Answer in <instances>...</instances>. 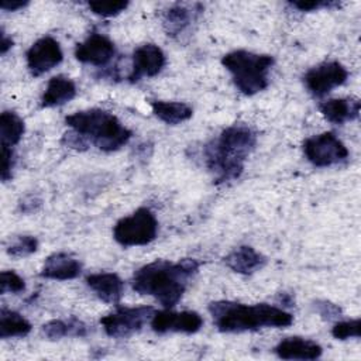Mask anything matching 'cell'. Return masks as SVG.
<instances>
[{
  "mask_svg": "<svg viewBox=\"0 0 361 361\" xmlns=\"http://www.w3.org/2000/svg\"><path fill=\"white\" fill-rule=\"evenodd\" d=\"M214 326L223 333H241L262 327H288L293 316L267 303L244 305L230 300H217L209 305Z\"/></svg>",
  "mask_w": 361,
  "mask_h": 361,
  "instance_id": "3",
  "label": "cell"
},
{
  "mask_svg": "<svg viewBox=\"0 0 361 361\" xmlns=\"http://www.w3.org/2000/svg\"><path fill=\"white\" fill-rule=\"evenodd\" d=\"M42 334L49 340H59L66 336L85 337L87 334V326L78 317L69 320H49L42 326Z\"/></svg>",
  "mask_w": 361,
  "mask_h": 361,
  "instance_id": "22",
  "label": "cell"
},
{
  "mask_svg": "<svg viewBox=\"0 0 361 361\" xmlns=\"http://www.w3.org/2000/svg\"><path fill=\"white\" fill-rule=\"evenodd\" d=\"M203 324V319L199 313L192 310L185 312H171L162 310L155 312L151 319V327L157 333H196L200 330Z\"/></svg>",
  "mask_w": 361,
  "mask_h": 361,
  "instance_id": "11",
  "label": "cell"
},
{
  "mask_svg": "<svg viewBox=\"0 0 361 361\" xmlns=\"http://www.w3.org/2000/svg\"><path fill=\"white\" fill-rule=\"evenodd\" d=\"M86 283L106 303H118L124 292L123 279L113 272L87 275Z\"/></svg>",
  "mask_w": 361,
  "mask_h": 361,
  "instance_id": "16",
  "label": "cell"
},
{
  "mask_svg": "<svg viewBox=\"0 0 361 361\" xmlns=\"http://www.w3.org/2000/svg\"><path fill=\"white\" fill-rule=\"evenodd\" d=\"M87 7L90 11L100 17H113L123 13L128 7V1H113V0H94L89 1Z\"/></svg>",
  "mask_w": 361,
  "mask_h": 361,
  "instance_id": "25",
  "label": "cell"
},
{
  "mask_svg": "<svg viewBox=\"0 0 361 361\" xmlns=\"http://www.w3.org/2000/svg\"><path fill=\"white\" fill-rule=\"evenodd\" d=\"M331 334L337 340H345V338H351V337L358 338L361 334V320L354 319V320L338 322L333 326Z\"/></svg>",
  "mask_w": 361,
  "mask_h": 361,
  "instance_id": "27",
  "label": "cell"
},
{
  "mask_svg": "<svg viewBox=\"0 0 361 361\" xmlns=\"http://www.w3.org/2000/svg\"><path fill=\"white\" fill-rule=\"evenodd\" d=\"M63 58L59 42L52 37H42L37 39L25 52L27 68L32 76H41L51 71Z\"/></svg>",
  "mask_w": 361,
  "mask_h": 361,
  "instance_id": "10",
  "label": "cell"
},
{
  "mask_svg": "<svg viewBox=\"0 0 361 361\" xmlns=\"http://www.w3.org/2000/svg\"><path fill=\"white\" fill-rule=\"evenodd\" d=\"M282 360H316L322 355V347L302 337H289L278 343L274 348Z\"/></svg>",
  "mask_w": 361,
  "mask_h": 361,
  "instance_id": "19",
  "label": "cell"
},
{
  "mask_svg": "<svg viewBox=\"0 0 361 361\" xmlns=\"http://www.w3.org/2000/svg\"><path fill=\"white\" fill-rule=\"evenodd\" d=\"M319 109L327 121L333 124H344L345 121H350L358 117L361 102L357 97L330 99L323 102L319 106Z\"/></svg>",
  "mask_w": 361,
  "mask_h": 361,
  "instance_id": "18",
  "label": "cell"
},
{
  "mask_svg": "<svg viewBox=\"0 0 361 361\" xmlns=\"http://www.w3.org/2000/svg\"><path fill=\"white\" fill-rule=\"evenodd\" d=\"M13 47V39L8 38L3 31H1V41H0V52L4 55L10 48Z\"/></svg>",
  "mask_w": 361,
  "mask_h": 361,
  "instance_id": "35",
  "label": "cell"
},
{
  "mask_svg": "<svg viewBox=\"0 0 361 361\" xmlns=\"http://www.w3.org/2000/svg\"><path fill=\"white\" fill-rule=\"evenodd\" d=\"M116 54V47L106 35L92 32L83 42L75 48V56L82 63L103 66L109 63Z\"/></svg>",
  "mask_w": 361,
  "mask_h": 361,
  "instance_id": "12",
  "label": "cell"
},
{
  "mask_svg": "<svg viewBox=\"0 0 361 361\" xmlns=\"http://www.w3.org/2000/svg\"><path fill=\"white\" fill-rule=\"evenodd\" d=\"M65 121L87 142L90 141V144L106 152L116 151L126 145L133 135L114 114L102 109L76 111L68 116Z\"/></svg>",
  "mask_w": 361,
  "mask_h": 361,
  "instance_id": "4",
  "label": "cell"
},
{
  "mask_svg": "<svg viewBox=\"0 0 361 361\" xmlns=\"http://www.w3.org/2000/svg\"><path fill=\"white\" fill-rule=\"evenodd\" d=\"M80 272L82 264L76 258L65 252H55L45 259L41 269V276L56 281H68L78 278Z\"/></svg>",
  "mask_w": 361,
  "mask_h": 361,
  "instance_id": "15",
  "label": "cell"
},
{
  "mask_svg": "<svg viewBox=\"0 0 361 361\" xmlns=\"http://www.w3.org/2000/svg\"><path fill=\"white\" fill-rule=\"evenodd\" d=\"M25 289L24 279L14 271H3L0 274V293H20Z\"/></svg>",
  "mask_w": 361,
  "mask_h": 361,
  "instance_id": "28",
  "label": "cell"
},
{
  "mask_svg": "<svg viewBox=\"0 0 361 361\" xmlns=\"http://www.w3.org/2000/svg\"><path fill=\"white\" fill-rule=\"evenodd\" d=\"M151 107L154 114L164 123L176 126L183 123L192 117V107L182 102H164L154 100L151 102Z\"/></svg>",
  "mask_w": 361,
  "mask_h": 361,
  "instance_id": "21",
  "label": "cell"
},
{
  "mask_svg": "<svg viewBox=\"0 0 361 361\" xmlns=\"http://www.w3.org/2000/svg\"><path fill=\"white\" fill-rule=\"evenodd\" d=\"M199 262L185 258L179 262L157 259L133 275V289L140 295L154 296L164 307H173L183 296L189 279L197 272Z\"/></svg>",
  "mask_w": 361,
  "mask_h": 361,
  "instance_id": "1",
  "label": "cell"
},
{
  "mask_svg": "<svg viewBox=\"0 0 361 361\" xmlns=\"http://www.w3.org/2000/svg\"><path fill=\"white\" fill-rule=\"evenodd\" d=\"M314 307H316V310L319 312V314H320L323 319H327V320L336 319V317L341 313V309H340L337 305L330 303V302H327V300H319V302H316V303H314Z\"/></svg>",
  "mask_w": 361,
  "mask_h": 361,
  "instance_id": "32",
  "label": "cell"
},
{
  "mask_svg": "<svg viewBox=\"0 0 361 361\" xmlns=\"http://www.w3.org/2000/svg\"><path fill=\"white\" fill-rule=\"evenodd\" d=\"M347 78L348 72L340 62L326 61L309 69L303 76V82L313 96L322 97L334 87L341 86Z\"/></svg>",
  "mask_w": 361,
  "mask_h": 361,
  "instance_id": "9",
  "label": "cell"
},
{
  "mask_svg": "<svg viewBox=\"0 0 361 361\" xmlns=\"http://www.w3.org/2000/svg\"><path fill=\"white\" fill-rule=\"evenodd\" d=\"M28 4V1H17V0H3L0 3V7L6 11H16L18 8H23Z\"/></svg>",
  "mask_w": 361,
  "mask_h": 361,
  "instance_id": "34",
  "label": "cell"
},
{
  "mask_svg": "<svg viewBox=\"0 0 361 361\" xmlns=\"http://www.w3.org/2000/svg\"><path fill=\"white\" fill-rule=\"evenodd\" d=\"M267 258L250 245H241L224 257V264L237 274L250 275L264 268Z\"/></svg>",
  "mask_w": 361,
  "mask_h": 361,
  "instance_id": "17",
  "label": "cell"
},
{
  "mask_svg": "<svg viewBox=\"0 0 361 361\" xmlns=\"http://www.w3.org/2000/svg\"><path fill=\"white\" fill-rule=\"evenodd\" d=\"M157 233L158 221L147 207H140L133 214L120 219L113 228L114 240L123 247L145 245L157 237Z\"/></svg>",
  "mask_w": 361,
  "mask_h": 361,
  "instance_id": "6",
  "label": "cell"
},
{
  "mask_svg": "<svg viewBox=\"0 0 361 361\" xmlns=\"http://www.w3.org/2000/svg\"><path fill=\"white\" fill-rule=\"evenodd\" d=\"M221 63L233 75L237 89L247 96H252L268 86V73L274 65V58L237 49L226 54Z\"/></svg>",
  "mask_w": 361,
  "mask_h": 361,
  "instance_id": "5",
  "label": "cell"
},
{
  "mask_svg": "<svg viewBox=\"0 0 361 361\" xmlns=\"http://www.w3.org/2000/svg\"><path fill=\"white\" fill-rule=\"evenodd\" d=\"M38 248V240L32 235H20L8 247L7 254L11 257H25L35 252Z\"/></svg>",
  "mask_w": 361,
  "mask_h": 361,
  "instance_id": "26",
  "label": "cell"
},
{
  "mask_svg": "<svg viewBox=\"0 0 361 361\" xmlns=\"http://www.w3.org/2000/svg\"><path fill=\"white\" fill-rule=\"evenodd\" d=\"M165 66V54L155 44L140 45L133 52V69L128 75L130 82H137L144 76H155Z\"/></svg>",
  "mask_w": 361,
  "mask_h": 361,
  "instance_id": "13",
  "label": "cell"
},
{
  "mask_svg": "<svg viewBox=\"0 0 361 361\" xmlns=\"http://www.w3.org/2000/svg\"><path fill=\"white\" fill-rule=\"evenodd\" d=\"M292 7L298 8L299 11H316L320 8H330V7H337L340 6L336 1H327V0H313V1H290L289 3Z\"/></svg>",
  "mask_w": 361,
  "mask_h": 361,
  "instance_id": "30",
  "label": "cell"
},
{
  "mask_svg": "<svg viewBox=\"0 0 361 361\" xmlns=\"http://www.w3.org/2000/svg\"><path fill=\"white\" fill-rule=\"evenodd\" d=\"M14 166V152L11 147L1 145V180L11 179V169Z\"/></svg>",
  "mask_w": 361,
  "mask_h": 361,
  "instance_id": "29",
  "label": "cell"
},
{
  "mask_svg": "<svg viewBox=\"0 0 361 361\" xmlns=\"http://www.w3.org/2000/svg\"><path fill=\"white\" fill-rule=\"evenodd\" d=\"M76 96V85L72 79L56 75L48 80L47 89L41 97L42 107H55L71 102Z\"/></svg>",
  "mask_w": 361,
  "mask_h": 361,
  "instance_id": "20",
  "label": "cell"
},
{
  "mask_svg": "<svg viewBox=\"0 0 361 361\" xmlns=\"http://www.w3.org/2000/svg\"><path fill=\"white\" fill-rule=\"evenodd\" d=\"M31 331V323L20 313L1 307L0 312V337H24Z\"/></svg>",
  "mask_w": 361,
  "mask_h": 361,
  "instance_id": "23",
  "label": "cell"
},
{
  "mask_svg": "<svg viewBox=\"0 0 361 361\" xmlns=\"http://www.w3.org/2000/svg\"><path fill=\"white\" fill-rule=\"evenodd\" d=\"M303 152L314 166H331L347 159L348 149L334 133H322L303 142Z\"/></svg>",
  "mask_w": 361,
  "mask_h": 361,
  "instance_id": "8",
  "label": "cell"
},
{
  "mask_svg": "<svg viewBox=\"0 0 361 361\" xmlns=\"http://www.w3.org/2000/svg\"><path fill=\"white\" fill-rule=\"evenodd\" d=\"M257 145L255 133L243 124L224 128L220 135L204 145V164L217 183L240 178L248 155Z\"/></svg>",
  "mask_w": 361,
  "mask_h": 361,
  "instance_id": "2",
  "label": "cell"
},
{
  "mask_svg": "<svg viewBox=\"0 0 361 361\" xmlns=\"http://www.w3.org/2000/svg\"><path fill=\"white\" fill-rule=\"evenodd\" d=\"M20 210L23 213H32L41 206V199L34 196V195H27L21 202H20Z\"/></svg>",
  "mask_w": 361,
  "mask_h": 361,
  "instance_id": "33",
  "label": "cell"
},
{
  "mask_svg": "<svg viewBox=\"0 0 361 361\" xmlns=\"http://www.w3.org/2000/svg\"><path fill=\"white\" fill-rule=\"evenodd\" d=\"M155 309L152 306H137V307H117L116 312L103 316L100 324L107 336L114 338L127 337L138 330L152 319Z\"/></svg>",
  "mask_w": 361,
  "mask_h": 361,
  "instance_id": "7",
  "label": "cell"
},
{
  "mask_svg": "<svg viewBox=\"0 0 361 361\" xmlns=\"http://www.w3.org/2000/svg\"><path fill=\"white\" fill-rule=\"evenodd\" d=\"M25 131V126L23 118L14 111H3L0 116V135L1 145L13 147L20 142L23 134Z\"/></svg>",
  "mask_w": 361,
  "mask_h": 361,
  "instance_id": "24",
  "label": "cell"
},
{
  "mask_svg": "<svg viewBox=\"0 0 361 361\" xmlns=\"http://www.w3.org/2000/svg\"><path fill=\"white\" fill-rule=\"evenodd\" d=\"M203 7L197 3L195 4H175L164 14V28L168 35L176 37L186 31L190 24L199 17Z\"/></svg>",
  "mask_w": 361,
  "mask_h": 361,
  "instance_id": "14",
  "label": "cell"
},
{
  "mask_svg": "<svg viewBox=\"0 0 361 361\" xmlns=\"http://www.w3.org/2000/svg\"><path fill=\"white\" fill-rule=\"evenodd\" d=\"M62 144H65V145L69 147V148L83 151V149L87 148V144H89V142H87L80 134H78L76 131L71 130V131H68V133L63 134V137H62Z\"/></svg>",
  "mask_w": 361,
  "mask_h": 361,
  "instance_id": "31",
  "label": "cell"
}]
</instances>
